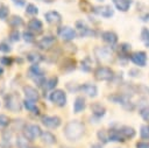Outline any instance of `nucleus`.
Wrapping results in <instances>:
<instances>
[{"label":"nucleus","mask_w":149,"mask_h":148,"mask_svg":"<svg viewBox=\"0 0 149 148\" xmlns=\"http://www.w3.org/2000/svg\"><path fill=\"white\" fill-rule=\"evenodd\" d=\"M84 131H85V127L80 121L71 120L64 127V136L69 141H77L83 136Z\"/></svg>","instance_id":"1"},{"label":"nucleus","mask_w":149,"mask_h":148,"mask_svg":"<svg viewBox=\"0 0 149 148\" xmlns=\"http://www.w3.org/2000/svg\"><path fill=\"white\" fill-rule=\"evenodd\" d=\"M22 101L16 93H10L5 98V106L10 112H20L22 108Z\"/></svg>","instance_id":"2"},{"label":"nucleus","mask_w":149,"mask_h":148,"mask_svg":"<svg viewBox=\"0 0 149 148\" xmlns=\"http://www.w3.org/2000/svg\"><path fill=\"white\" fill-rule=\"evenodd\" d=\"M23 135L29 140V141H34L38 138H41L42 135V129L38 125H35V124H29V125H26L23 127Z\"/></svg>","instance_id":"3"},{"label":"nucleus","mask_w":149,"mask_h":148,"mask_svg":"<svg viewBox=\"0 0 149 148\" xmlns=\"http://www.w3.org/2000/svg\"><path fill=\"white\" fill-rule=\"evenodd\" d=\"M94 77L97 80H100V82H108V80H112L113 77H114V72L111 68H107V66H99L97 68V70L94 71Z\"/></svg>","instance_id":"4"},{"label":"nucleus","mask_w":149,"mask_h":148,"mask_svg":"<svg viewBox=\"0 0 149 148\" xmlns=\"http://www.w3.org/2000/svg\"><path fill=\"white\" fill-rule=\"evenodd\" d=\"M49 99L52 104H55L58 107H63L66 104V94L63 90H59V89L52 90L50 96H49Z\"/></svg>","instance_id":"5"},{"label":"nucleus","mask_w":149,"mask_h":148,"mask_svg":"<svg viewBox=\"0 0 149 148\" xmlns=\"http://www.w3.org/2000/svg\"><path fill=\"white\" fill-rule=\"evenodd\" d=\"M58 36H59L63 41L70 42V41H72V40L77 36V33H76V30L72 29L71 27L64 26V27H61V28L58 29Z\"/></svg>","instance_id":"6"},{"label":"nucleus","mask_w":149,"mask_h":148,"mask_svg":"<svg viewBox=\"0 0 149 148\" xmlns=\"http://www.w3.org/2000/svg\"><path fill=\"white\" fill-rule=\"evenodd\" d=\"M42 124L48 128H57L61 126L62 120L57 115H44L42 117Z\"/></svg>","instance_id":"7"},{"label":"nucleus","mask_w":149,"mask_h":148,"mask_svg":"<svg viewBox=\"0 0 149 148\" xmlns=\"http://www.w3.org/2000/svg\"><path fill=\"white\" fill-rule=\"evenodd\" d=\"M56 44V37L55 36H51V35H48V36H44L42 37L38 42H37V47L42 50H49L51 49L54 45Z\"/></svg>","instance_id":"8"},{"label":"nucleus","mask_w":149,"mask_h":148,"mask_svg":"<svg viewBox=\"0 0 149 148\" xmlns=\"http://www.w3.org/2000/svg\"><path fill=\"white\" fill-rule=\"evenodd\" d=\"M130 61L137 65V66H146L147 64V54L144 51H136V52H133L130 56H129Z\"/></svg>","instance_id":"9"},{"label":"nucleus","mask_w":149,"mask_h":148,"mask_svg":"<svg viewBox=\"0 0 149 148\" xmlns=\"http://www.w3.org/2000/svg\"><path fill=\"white\" fill-rule=\"evenodd\" d=\"M94 55L101 62H108L111 59V57H112L111 50L108 48H105V47H97L94 49Z\"/></svg>","instance_id":"10"},{"label":"nucleus","mask_w":149,"mask_h":148,"mask_svg":"<svg viewBox=\"0 0 149 148\" xmlns=\"http://www.w3.org/2000/svg\"><path fill=\"white\" fill-rule=\"evenodd\" d=\"M44 17H45V21L50 24H54V26H57L62 22V15L56 12V10H50V12H47L44 14Z\"/></svg>","instance_id":"11"},{"label":"nucleus","mask_w":149,"mask_h":148,"mask_svg":"<svg viewBox=\"0 0 149 148\" xmlns=\"http://www.w3.org/2000/svg\"><path fill=\"white\" fill-rule=\"evenodd\" d=\"M93 12H94L95 14L102 16V17H111V16H113V14H114L113 8H112L111 6H108V5L97 6V7L93 8Z\"/></svg>","instance_id":"12"},{"label":"nucleus","mask_w":149,"mask_h":148,"mask_svg":"<svg viewBox=\"0 0 149 148\" xmlns=\"http://www.w3.org/2000/svg\"><path fill=\"white\" fill-rule=\"evenodd\" d=\"M76 28H77L78 34L80 36H91V35H94V31L84 21H77L76 22Z\"/></svg>","instance_id":"13"},{"label":"nucleus","mask_w":149,"mask_h":148,"mask_svg":"<svg viewBox=\"0 0 149 148\" xmlns=\"http://www.w3.org/2000/svg\"><path fill=\"white\" fill-rule=\"evenodd\" d=\"M28 30H30L34 34H41L43 31V23L38 19H31L28 22Z\"/></svg>","instance_id":"14"},{"label":"nucleus","mask_w":149,"mask_h":148,"mask_svg":"<svg viewBox=\"0 0 149 148\" xmlns=\"http://www.w3.org/2000/svg\"><path fill=\"white\" fill-rule=\"evenodd\" d=\"M23 93L26 96V99L31 100V101H37L38 98H40V94H38L37 90L33 86H29V85L23 86Z\"/></svg>","instance_id":"15"},{"label":"nucleus","mask_w":149,"mask_h":148,"mask_svg":"<svg viewBox=\"0 0 149 148\" xmlns=\"http://www.w3.org/2000/svg\"><path fill=\"white\" fill-rule=\"evenodd\" d=\"M79 90L81 92H84L86 96L91 97V98H94L98 96V87L95 85H92V84H83L81 86H79Z\"/></svg>","instance_id":"16"},{"label":"nucleus","mask_w":149,"mask_h":148,"mask_svg":"<svg viewBox=\"0 0 149 148\" xmlns=\"http://www.w3.org/2000/svg\"><path fill=\"white\" fill-rule=\"evenodd\" d=\"M101 38L104 40V42H106V43L109 44V45H114V44H116V42H118V35H116L114 31H111V30L104 31V33L101 34Z\"/></svg>","instance_id":"17"},{"label":"nucleus","mask_w":149,"mask_h":148,"mask_svg":"<svg viewBox=\"0 0 149 148\" xmlns=\"http://www.w3.org/2000/svg\"><path fill=\"white\" fill-rule=\"evenodd\" d=\"M108 139L109 141H114V142H123L126 141V139L123 138L120 128L119 129H115V128H112L108 131Z\"/></svg>","instance_id":"18"},{"label":"nucleus","mask_w":149,"mask_h":148,"mask_svg":"<svg viewBox=\"0 0 149 148\" xmlns=\"http://www.w3.org/2000/svg\"><path fill=\"white\" fill-rule=\"evenodd\" d=\"M113 2L115 8L120 12H127L132 5V0H113Z\"/></svg>","instance_id":"19"},{"label":"nucleus","mask_w":149,"mask_h":148,"mask_svg":"<svg viewBox=\"0 0 149 148\" xmlns=\"http://www.w3.org/2000/svg\"><path fill=\"white\" fill-rule=\"evenodd\" d=\"M86 107V103H85V98L83 97H77L74 99L73 103V111L74 113H80L81 111H84Z\"/></svg>","instance_id":"20"},{"label":"nucleus","mask_w":149,"mask_h":148,"mask_svg":"<svg viewBox=\"0 0 149 148\" xmlns=\"http://www.w3.org/2000/svg\"><path fill=\"white\" fill-rule=\"evenodd\" d=\"M91 111H92V114H93V115H95L97 118H100V117H102V115L105 114L106 108H105L101 104L94 103V104L91 105Z\"/></svg>","instance_id":"21"},{"label":"nucleus","mask_w":149,"mask_h":148,"mask_svg":"<svg viewBox=\"0 0 149 148\" xmlns=\"http://www.w3.org/2000/svg\"><path fill=\"white\" fill-rule=\"evenodd\" d=\"M120 131H121V133H122V135H123V138H125L126 140L133 139V138L135 136V134H136L135 129H134L133 127H129V126H122V127L120 128Z\"/></svg>","instance_id":"22"},{"label":"nucleus","mask_w":149,"mask_h":148,"mask_svg":"<svg viewBox=\"0 0 149 148\" xmlns=\"http://www.w3.org/2000/svg\"><path fill=\"white\" fill-rule=\"evenodd\" d=\"M27 59L33 64H38L41 61H43V57L41 54H38L36 51H30L27 54Z\"/></svg>","instance_id":"23"},{"label":"nucleus","mask_w":149,"mask_h":148,"mask_svg":"<svg viewBox=\"0 0 149 148\" xmlns=\"http://www.w3.org/2000/svg\"><path fill=\"white\" fill-rule=\"evenodd\" d=\"M41 139H42V141L45 145H54V143H56V136L52 133H50V132H43L42 135H41Z\"/></svg>","instance_id":"24"},{"label":"nucleus","mask_w":149,"mask_h":148,"mask_svg":"<svg viewBox=\"0 0 149 148\" xmlns=\"http://www.w3.org/2000/svg\"><path fill=\"white\" fill-rule=\"evenodd\" d=\"M8 24L16 29V28H19V27H21L23 24V20H22V17L17 16V15H12L8 19Z\"/></svg>","instance_id":"25"},{"label":"nucleus","mask_w":149,"mask_h":148,"mask_svg":"<svg viewBox=\"0 0 149 148\" xmlns=\"http://www.w3.org/2000/svg\"><path fill=\"white\" fill-rule=\"evenodd\" d=\"M23 106L26 107L27 111H29V112H31V113H34V114H38V113H40V110H38V107L36 106L35 101H31V100L26 99V100L23 101Z\"/></svg>","instance_id":"26"},{"label":"nucleus","mask_w":149,"mask_h":148,"mask_svg":"<svg viewBox=\"0 0 149 148\" xmlns=\"http://www.w3.org/2000/svg\"><path fill=\"white\" fill-rule=\"evenodd\" d=\"M28 139L22 134L20 136H17L16 139V146L17 148H29V143H28Z\"/></svg>","instance_id":"27"},{"label":"nucleus","mask_w":149,"mask_h":148,"mask_svg":"<svg viewBox=\"0 0 149 148\" xmlns=\"http://www.w3.org/2000/svg\"><path fill=\"white\" fill-rule=\"evenodd\" d=\"M140 135H141V139L144 140V141H148L149 140V125H142L141 128H140Z\"/></svg>","instance_id":"28"},{"label":"nucleus","mask_w":149,"mask_h":148,"mask_svg":"<svg viewBox=\"0 0 149 148\" xmlns=\"http://www.w3.org/2000/svg\"><path fill=\"white\" fill-rule=\"evenodd\" d=\"M141 40L144 43V45L149 48V29L146 27L141 29Z\"/></svg>","instance_id":"29"},{"label":"nucleus","mask_w":149,"mask_h":148,"mask_svg":"<svg viewBox=\"0 0 149 148\" xmlns=\"http://www.w3.org/2000/svg\"><path fill=\"white\" fill-rule=\"evenodd\" d=\"M57 83H58V78H57V77H51L50 79H48V80L45 82L44 89H45V90H54L55 86L57 85Z\"/></svg>","instance_id":"30"},{"label":"nucleus","mask_w":149,"mask_h":148,"mask_svg":"<svg viewBox=\"0 0 149 148\" xmlns=\"http://www.w3.org/2000/svg\"><path fill=\"white\" fill-rule=\"evenodd\" d=\"M38 13V8L34 5V3H28L26 7V14L28 15H37Z\"/></svg>","instance_id":"31"},{"label":"nucleus","mask_w":149,"mask_h":148,"mask_svg":"<svg viewBox=\"0 0 149 148\" xmlns=\"http://www.w3.org/2000/svg\"><path fill=\"white\" fill-rule=\"evenodd\" d=\"M22 37H23V40H24L27 43H31V42H34V40H35V34L31 33L30 30H26V31H23Z\"/></svg>","instance_id":"32"},{"label":"nucleus","mask_w":149,"mask_h":148,"mask_svg":"<svg viewBox=\"0 0 149 148\" xmlns=\"http://www.w3.org/2000/svg\"><path fill=\"white\" fill-rule=\"evenodd\" d=\"M140 115L144 121L149 122V105H147L140 110Z\"/></svg>","instance_id":"33"},{"label":"nucleus","mask_w":149,"mask_h":148,"mask_svg":"<svg viewBox=\"0 0 149 148\" xmlns=\"http://www.w3.org/2000/svg\"><path fill=\"white\" fill-rule=\"evenodd\" d=\"M9 14V9L7 6L5 5H0V19L1 20H5Z\"/></svg>","instance_id":"34"},{"label":"nucleus","mask_w":149,"mask_h":148,"mask_svg":"<svg viewBox=\"0 0 149 148\" xmlns=\"http://www.w3.org/2000/svg\"><path fill=\"white\" fill-rule=\"evenodd\" d=\"M98 138L101 140V141H104V142H107L109 139H108V132H106L105 129H101V131H99L98 132Z\"/></svg>","instance_id":"35"},{"label":"nucleus","mask_w":149,"mask_h":148,"mask_svg":"<svg viewBox=\"0 0 149 148\" xmlns=\"http://www.w3.org/2000/svg\"><path fill=\"white\" fill-rule=\"evenodd\" d=\"M8 124H9L8 117L5 114H0V128H5L6 126H8Z\"/></svg>","instance_id":"36"},{"label":"nucleus","mask_w":149,"mask_h":148,"mask_svg":"<svg viewBox=\"0 0 149 148\" xmlns=\"http://www.w3.org/2000/svg\"><path fill=\"white\" fill-rule=\"evenodd\" d=\"M9 37H10V40L14 41V42L19 41V40H20V33H19V30H17V29H14L13 31H10Z\"/></svg>","instance_id":"37"},{"label":"nucleus","mask_w":149,"mask_h":148,"mask_svg":"<svg viewBox=\"0 0 149 148\" xmlns=\"http://www.w3.org/2000/svg\"><path fill=\"white\" fill-rule=\"evenodd\" d=\"M10 50H12V48L7 43H5V42H1L0 43V51L1 52H9Z\"/></svg>","instance_id":"38"},{"label":"nucleus","mask_w":149,"mask_h":148,"mask_svg":"<svg viewBox=\"0 0 149 148\" xmlns=\"http://www.w3.org/2000/svg\"><path fill=\"white\" fill-rule=\"evenodd\" d=\"M0 62L2 63V65H10L12 64V59L10 58H7V57L0 58Z\"/></svg>","instance_id":"39"},{"label":"nucleus","mask_w":149,"mask_h":148,"mask_svg":"<svg viewBox=\"0 0 149 148\" xmlns=\"http://www.w3.org/2000/svg\"><path fill=\"white\" fill-rule=\"evenodd\" d=\"M136 148H149V143H148L147 141L137 142V143H136Z\"/></svg>","instance_id":"40"},{"label":"nucleus","mask_w":149,"mask_h":148,"mask_svg":"<svg viewBox=\"0 0 149 148\" xmlns=\"http://www.w3.org/2000/svg\"><path fill=\"white\" fill-rule=\"evenodd\" d=\"M12 1L14 2V5H16L19 7H21V6H23L26 3V0H12Z\"/></svg>","instance_id":"41"},{"label":"nucleus","mask_w":149,"mask_h":148,"mask_svg":"<svg viewBox=\"0 0 149 148\" xmlns=\"http://www.w3.org/2000/svg\"><path fill=\"white\" fill-rule=\"evenodd\" d=\"M91 148H102L100 145H98V143H95V145H92L91 146Z\"/></svg>","instance_id":"42"},{"label":"nucleus","mask_w":149,"mask_h":148,"mask_svg":"<svg viewBox=\"0 0 149 148\" xmlns=\"http://www.w3.org/2000/svg\"><path fill=\"white\" fill-rule=\"evenodd\" d=\"M0 73H2V69L1 68H0Z\"/></svg>","instance_id":"43"},{"label":"nucleus","mask_w":149,"mask_h":148,"mask_svg":"<svg viewBox=\"0 0 149 148\" xmlns=\"http://www.w3.org/2000/svg\"><path fill=\"white\" fill-rule=\"evenodd\" d=\"M98 1H104V0H98Z\"/></svg>","instance_id":"44"}]
</instances>
